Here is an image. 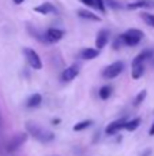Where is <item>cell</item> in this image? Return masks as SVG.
Instances as JSON below:
<instances>
[{"instance_id": "cell-20", "label": "cell", "mask_w": 154, "mask_h": 156, "mask_svg": "<svg viewBox=\"0 0 154 156\" xmlns=\"http://www.w3.org/2000/svg\"><path fill=\"white\" fill-rule=\"evenodd\" d=\"M111 93H112V88L109 85H105V86H102V88L100 89V97L102 100H106L109 96H111Z\"/></svg>"}, {"instance_id": "cell-2", "label": "cell", "mask_w": 154, "mask_h": 156, "mask_svg": "<svg viewBox=\"0 0 154 156\" xmlns=\"http://www.w3.org/2000/svg\"><path fill=\"white\" fill-rule=\"evenodd\" d=\"M124 70V63L123 62H115L112 65L106 66L102 71V77L106 80H112V78H116L119 74H122V71Z\"/></svg>"}, {"instance_id": "cell-27", "label": "cell", "mask_w": 154, "mask_h": 156, "mask_svg": "<svg viewBox=\"0 0 154 156\" xmlns=\"http://www.w3.org/2000/svg\"><path fill=\"white\" fill-rule=\"evenodd\" d=\"M150 152H152V151H150V149H147V151H146V152H145V154H143V155H142V156H147V155H150Z\"/></svg>"}, {"instance_id": "cell-23", "label": "cell", "mask_w": 154, "mask_h": 156, "mask_svg": "<svg viewBox=\"0 0 154 156\" xmlns=\"http://www.w3.org/2000/svg\"><path fill=\"white\" fill-rule=\"evenodd\" d=\"M95 5L100 8L102 12H105V5H104V0H95Z\"/></svg>"}, {"instance_id": "cell-19", "label": "cell", "mask_w": 154, "mask_h": 156, "mask_svg": "<svg viewBox=\"0 0 154 156\" xmlns=\"http://www.w3.org/2000/svg\"><path fill=\"white\" fill-rule=\"evenodd\" d=\"M146 94H147L146 89H143V90L139 92V93L136 94V97L134 99V105H135V107H138L139 104H142V101H143V100L146 99Z\"/></svg>"}, {"instance_id": "cell-26", "label": "cell", "mask_w": 154, "mask_h": 156, "mask_svg": "<svg viewBox=\"0 0 154 156\" xmlns=\"http://www.w3.org/2000/svg\"><path fill=\"white\" fill-rule=\"evenodd\" d=\"M14 3H15V4H22V3L25 2V0H12Z\"/></svg>"}, {"instance_id": "cell-11", "label": "cell", "mask_w": 154, "mask_h": 156, "mask_svg": "<svg viewBox=\"0 0 154 156\" xmlns=\"http://www.w3.org/2000/svg\"><path fill=\"white\" fill-rule=\"evenodd\" d=\"M119 37H120V40H122V43L126 44V45H128V47H135V45H138L139 44V40L134 38L132 36H130L127 32L123 33V34L119 36Z\"/></svg>"}, {"instance_id": "cell-17", "label": "cell", "mask_w": 154, "mask_h": 156, "mask_svg": "<svg viewBox=\"0 0 154 156\" xmlns=\"http://www.w3.org/2000/svg\"><path fill=\"white\" fill-rule=\"evenodd\" d=\"M150 5H153L152 3L146 2V0H139V2H135V3H131V4H128V8H132V10H135V8L150 7Z\"/></svg>"}, {"instance_id": "cell-14", "label": "cell", "mask_w": 154, "mask_h": 156, "mask_svg": "<svg viewBox=\"0 0 154 156\" xmlns=\"http://www.w3.org/2000/svg\"><path fill=\"white\" fill-rule=\"evenodd\" d=\"M78 15L81 16V18H83V19H90V21H94V22L101 21L100 16H97L94 12H92V11H87V10H79L78 11Z\"/></svg>"}, {"instance_id": "cell-3", "label": "cell", "mask_w": 154, "mask_h": 156, "mask_svg": "<svg viewBox=\"0 0 154 156\" xmlns=\"http://www.w3.org/2000/svg\"><path fill=\"white\" fill-rule=\"evenodd\" d=\"M23 54H25V58H26L27 63L32 66L34 70H41L42 69V62H41L40 56L32 48H25L23 49Z\"/></svg>"}, {"instance_id": "cell-13", "label": "cell", "mask_w": 154, "mask_h": 156, "mask_svg": "<svg viewBox=\"0 0 154 156\" xmlns=\"http://www.w3.org/2000/svg\"><path fill=\"white\" fill-rule=\"evenodd\" d=\"M145 66L143 63H132V78L134 80H139L143 76Z\"/></svg>"}, {"instance_id": "cell-12", "label": "cell", "mask_w": 154, "mask_h": 156, "mask_svg": "<svg viewBox=\"0 0 154 156\" xmlns=\"http://www.w3.org/2000/svg\"><path fill=\"white\" fill-rule=\"evenodd\" d=\"M153 55H154V51H152V49H146V51L141 52L138 56H135V59L132 60V63H143L145 60L150 59Z\"/></svg>"}, {"instance_id": "cell-21", "label": "cell", "mask_w": 154, "mask_h": 156, "mask_svg": "<svg viewBox=\"0 0 154 156\" xmlns=\"http://www.w3.org/2000/svg\"><path fill=\"white\" fill-rule=\"evenodd\" d=\"M142 19L145 21V23L149 25V26L154 27V15L153 14H149V12H142Z\"/></svg>"}, {"instance_id": "cell-8", "label": "cell", "mask_w": 154, "mask_h": 156, "mask_svg": "<svg viewBox=\"0 0 154 156\" xmlns=\"http://www.w3.org/2000/svg\"><path fill=\"white\" fill-rule=\"evenodd\" d=\"M63 36H64V32L60 29H55V27L48 29L45 33V38L48 43H56V41H59L60 38H63Z\"/></svg>"}, {"instance_id": "cell-6", "label": "cell", "mask_w": 154, "mask_h": 156, "mask_svg": "<svg viewBox=\"0 0 154 156\" xmlns=\"http://www.w3.org/2000/svg\"><path fill=\"white\" fill-rule=\"evenodd\" d=\"M126 123H127L126 118H120V119H117V121H113L112 123H109L108 126H106L105 133H106V134H109V136L115 134V133H117L120 129H124Z\"/></svg>"}, {"instance_id": "cell-24", "label": "cell", "mask_w": 154, "mask_h": 156, "mask_svg": "<svg viewBox=\"0 0 154 156\" xmlns=\"http://www.w3.org/2000/svg\"><path fill=\"white\" fill-rule=\"evenodd\" d=\"M81 2L86 5H95V0H81Z\"/></svg>"}, {"instance_id": "cell-16", "label": "cell", "mask_w": 154, "mask_h": 156, "mask_svg": "<svg viewBox=\"0 0 154 156\" xmlns=\"http://www.w3.org/2000/svg\"><path fill=\"white\" fill-rule=\"evenodd\" d=\"M139 125H141V119H139V118H135V119H132V121H128L127 123H126L124 129L128 130V132H134L135 129H138Z\"/></svg>"}, {"instance_id": "cell-10", "label": "cell", "mask_w": 154, "mask_h": 156, "mask_svg": "<svg viewBox=\"0 0 154 156\" xmlns=\"http://www.w3.org/2000/svg\"><path fill=\"white\" fill-rule=\"evenodd\" d=\"M34 11L38 12V14H44V15H46V14L56 12V7H55L53 4H51V3H42V4L34 7Z\"/></svg>"}, {"instance_id": "cell-7", "label": "cell", "mask_w": 154, "mask_h": 156, "mask_svg": "<svg viewBox=\"0 0 154 156\" xmlns=\"http://www.w3.org/2000/svg\"><path fill=\"white\" fill-rule=\"evenodd\" d=\"M108 41H109V30L101 29L100 32H98L97 37H95V47H97L98 51L102 49L104 47L108 44Z\"/></svg>"}, {"instance_id": "cell-9", "label": "cell", "mask_w": 154, "mask_h": 156, "mask_svg": "<svg viewBox=\"0 0 154 156\" xmlns=\"http://www.w3.org/2000/svg\"><path fill=\"white\" fill-rule=\"evenodd\" d=\"M100 55L98 49L95 48H85L79 52V58L83 60H92V59H95V58Z\"/></svg>"}, {"instance_id": "cell-25", "label": "cell", "mask_w": 154, "mask_h": 156, "mask_svg": "<svg viewBox=\"0 0 154 156\" xmlns=\"http://www.w3.org/2000/svg\"><path fill=\"white\" fill-rule=\"evenodd\" d=\"M149 134H150V136H154V123L152 125V127H150V130H149Z\"/></svg>"}, {"instance_id": "cell-22", "label": "cell", "mask_w": 154, "mask_h": 156, "mask_svg": "<svg viewBox=\"0 0 154 156\" xmlns=\"http://www.w3.org/2000/svg\"><path fill=\"white\" fill-rule=\"evenodd\" d=\"M127 33L130 36H132L134 38L139 40V41H141L142 37H143V32H142V30H139V29H130V30H127Z\"/></svg>"}, {"instance_id": "cell-4", "label": "cell", "mask_w": 154, "mask_h": 156, "mask_svg": "<svg viewBox=\"0 0 154 156\" xmlns=\"http://www.w3.org/2000/svg\"><path fill=\"white\" fill-rule=\"evenodd\" d=\"M26 140H27V133H18V134H15L10 141H8L7 151L8 152L16 151L19 147H22L25 143H26Z\"/></svg>"}, {"instance_id": "cell-18", "label": "cell", "mask_w": 154, "mask_h": 156, "mask_svg": "<svg viewBox=\"0 0 154 156\" xmlns=\"http://www.w3.org/2000/svg\"><path fill=\"white\" fill-rule=\"evenodd\" d=\"M92 123H93L92 121H82V122H79V123H76L75 126H74V130H75V132H82V130H85V129H87V127L92 126Z\"/></svg>"}, {"instance_id": "cell-1", "label": "cell", "mask_w": 154, "mask_h": 156, "mask_svg": "<svg viewBox=\"0 0 154 156\" xmlns=\"http://www.w3.org/2000/svg\"><path fill=\"white\" fill-rule=\"evenodd\" d=\"M27 134H32L35 140L41 141V143H51L55 138V134L51 130L42 127L41 125L35 123V122H27L26 123Z\"/></svg>"}, {"instance_id": "cell-5", "label": "cell", "mask_w": 154, "mask_h": 156, "mask_svg": "<svg viewBox=\"0 0 154 156\" xmlns=\"http://www.w3.org/2000/svg\"><path fill=\"white\" fill-rule=\"evenodd\" d=\"M79 70H81V65L74 63V65H71L70 67H67L62 73V80L64 81V82H70V81L75 80L76 76L79 74Z\"/></svg>"}, {"instance_id": "cell-15", "label": "cell", "mask_w": 154, "mask_h": 156, "mask_svg": "<svg viewBox=\"0 0 154 156\" xmlns=\"http://www.w3.org/2000/svg\"><path fill=\"white\" fill-rule=\"evenodd\" d=\"M41 100H42L41 94H38V93L32 94V96L29 97V100H27V107H30V108H33V107H38V105L41 104Z\"/></svg>"}]
</instances>
